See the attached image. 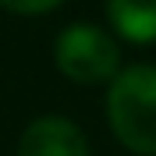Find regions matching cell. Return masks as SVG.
Returning a JSON list of instances; mask_svg holds the SVG:
<instances>
[{
  "label": "cell",
  "instance_id": "4",
  "mask_svg": "<svg viewBox=\"0 0 156 156\" xmlns=\"http://www.w3.org/2000/svg\"><path fill=\"white\" fill-rule=\"evenodd\" d=\"M107 14L121 39L135 46L156 43V0H107Z\"/></svg>",
  "mask_w": 156,
  "mask_h": 156
},
{
  "label": "cell",
  "instance_id": "5",
  "mask_svg": "<svg viewBox=\"0 0 156 156\" xmlns=\"http://www.w3.org/2000/svg\"><path fill=\"white\" fill-rule=\"evenodd\" d=\"M64 0H0V7L11 14H46V11L60 7Z\"/></svg>",
  "mask_w": 156,
  "mask_h": 156
},
{
  "label": "cell",
  "instance_id": "1",
  "mask_svg": "<svg viewBox=\"0 0 156 156\" xmlns=\"http://www.w3.org/2000/svg\"><path fill=\"white\" fill-rule=\"evenodd\" d=\"M107 121L117 142L135 156H156V68L131 64L117 71L107 92Z\"/></svg>",
  "mask_w": 156,
  "mask_h": 156
},
{
  "label": "cell",
  "instance_id": "2",
  "mask_svg": "<svg viewBox=\"0 0 156 156\" xmlns=\"http://www.w3.org/2000/svg\"><path fill=\"white\" fill-rule=\"evenodd\" d=\"M53 64L68 82L78 85H103L121 71V50L114 36L99 25H68L57 36Z\"/></svg>",
  "mask_w": 156,
  "mask_h": 156
},
{
  "label": "cell",
  "instance_id": "3",
  "mask_svg": "<svg viewBox=\"0 0 156 156\" xmlns=\"http://www.w3.org/2000/svg\"><path fill=\"white\" fill-rule=\"evenodd\" d=\"M18 156H89V142L75 121L60 114L36 117L18 138Z\"/></svg>",
  "mask_w": 156,
  "mask_h": 156
}]
</instances>
